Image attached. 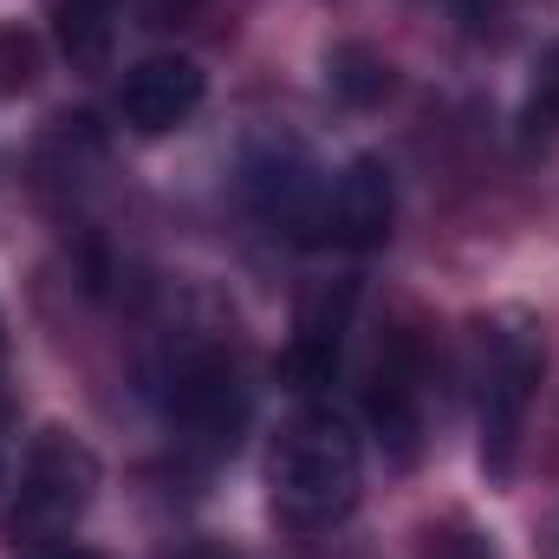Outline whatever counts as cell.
Returning <instances> with one entry per match:
<instances>
[{
	"label": "cell",
	"mask_w": 559,
	"mask_h": 559,
	"mask_svg": "<svg viewBox=\"0 0 559 559\" xmlns=\"http://www.w3.org/2000/svg\"><path fill=\"white\" fill-rule=\"evenodd\" d=\"M241 195L248 209L286 241H325L332 176L293 131H254L241 143Z\"/></svg>",
	"instance_id": "cell-3"
},
{
	"label": "cell",
	"mask_w": 559,
	"mask_h": 559,
	"mask_svg": "<svg viewBox=\"0 0 559 559\" xmlns=\"http://www.w3.org/2000/svg\"><path fill=\"white\" fill-rule=\"evenodd\" d=\"M33 559H98L92 547H72V540H59V547H39Z\"/></svg>",
	"instance_id": "cell-10"
},
{
	"label": "cell",
	"mask_w": 559,
	"mask_h": 559,
	"mask_svg": "<svg viewBox=\"0 0 559 559\" xmlns=\"http://www.w3.org/2000/svg\"><path fill=\"white\" fill-rule=\"evenodd\" d=\"M118 7H124V0H52V33H59V52H66L79 72H105V66H111Z\"/></svg>",
	"instance_id": "cell-8"
},
{
	"label": "cell",
	"mask_w": 559,
	"mask_h": 559,
	"mask_svg": "<svg viewBox=\"0 0 559 559\" xmlns=\"http://www.w3.org/2000/svg\"><path fill=\"white\" fill-rule=\"evenodd\" d=\"M202 98H209V72L189 52H150L118 85V118L143 138H163V131L189 124L202 111Z\"/></svg>",
	"instance_id": "cell-5"
},
{
	"label": "cell",
	"mask_w": 559,
	"mask_h": 559,
	"mask_svg": "<svg viewBox=\"0 0 559 559\" xmlns=\"http://www.w3.org/2000/svg\"><path fill=\"white\" fill-rule=\"evenodd\" d=\"M547 352L527 325H488L481 332V404H475V429H481V468L488 481L514 475L521 436H527V411L540 391Z\"/></svg>",
	"instance_id": "cell-4"
},
{
	"label": "cell",
	"mask_w": 559,
	"mask_h": 559,
	"mask_svg": "<svg viewBox=\"0 0 559 559\" xmlns=\"http://www.w3.org/2000/svg\"><path fill=\"white\" fill-rule=\"evenodd\" d=\"M365 495V442L332 404H306L274 436L267 455V501L286 527L319 534L345 521Z\"/></svg>",
	"instance_id": "cell-1"
},
{
	"label": "cell",
	"mask_w": 559,
	"mask_h": 559,
	"mask_svg": "<svg viewBox=\"0 0 559 559\" xmlns=\"http://www.w3.org/2000/svg\"><path fill=\"white\" fill-rule=\"evenodd\" d=\"M527 138H554V124H559V52L547 59V72L534 79V98H527Z\"/></svg>",
	"instance_id": "cell-9"
},
{
	"label": "cell",
	"mask_w": 559,
	"mask_h": 559,
	"mask_svg": "<svg viewBox=\"0 0 559 559\" xmlns=\"http://www.w3.org/2000/svg\"><path fill=\"white\" fill-rule=\"evenodd\" d=\"M98 501V455L72 436V429H39L26 462H20V488L7 508V540L13 547H59L85 508Z\"/></svg>",
	"instance_id": "cell-2"
},
{
	"label": "cell",
	"mask_w": 559,
	"mask_h": 559,
	"mask_svg": "<svg viewBox=\"0 0 559 559\" xmlns=\"http://www.w3.org/2000/svg\"><path fill=\"white\" fill-rule=\"evenodd\" d=\"M391 222H397V182H391V163L384 156H352L338 176H332V202H325V241L352 248V254H371L391 241Z\"/></svg>",
	"instance_id": "cell-6"
},
{
	"label": "cell",
	"mask_w": 559,
	"mask_h": 559,
	"mask_svg": "<svg viewBox=\"0 0 559 559\" xmlns=\"http://www.w3.org/2000/svg\"><path fill=\"white\" fill-rule=\"evenodd\" d=\"M345 312H352V293H312L306 312H299V338H293V371L299 384H325L338 371V345H345Z\"/></svg>",
	"instance_id": "cell-7"
},
{
	"label": "cell",
	"mask_w": 559,
	"mask_h": 559,
	"mask_svg": "<svg viewBox=\"0 0 559 559\" xmlns=\"http://www.w3.org/2000/svg\"><path fill=\"white\" fill-rule=\"evenodd\" d=\"M0 352H7V338H0Z\"/></svg>",
	"instance_id": "cell-11"
}]
</instances>
